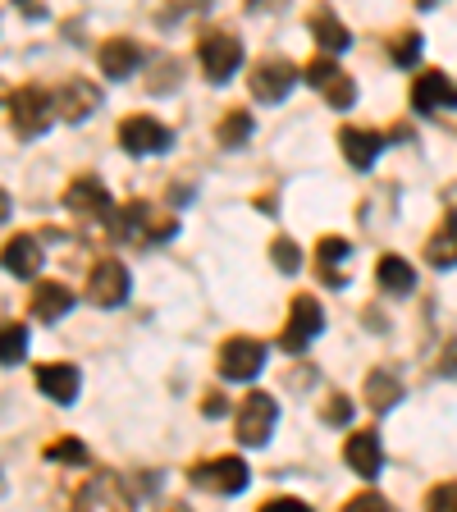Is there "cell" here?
I'll use <instances>...</instances> for the list:
<instances>
[{
  "instance_id": "6da1fadb",
  "label": "cell",
  "mask_w": 457,
  "mask_h": 512,
  "mask_svg": "<svg viewBox=\"0 0 457 512\" xmlns=\"http://www.w3.org/2000/svg\"><path fill=\"white\" fill-rule=\"evenodd\" d=\"M55 119H60L55 115V92H46V87L23 83L19 92L10 96V128L19 133L23 142H37Z\"/></svg>"
},
{
  "instance_id": "7a4b0ae2",
  "label": "cell",
  "mask_w": 457,
  "mask_h": 512,
  "mask_svg": "<svg viewBox=\"0 0 457 512\" xmlns=\"http://www.w3.org/2000/svg\"><path fill=\"white\" fill-rule=\"evenodd\" d=\"M115 234L128 243H165V238L179 234V220L147 202H128L124 211H115Z\"/></svg>"
},
{
  "instance_id": "3957f363",
  "label": "cell",
  "mask_w": 457,
  "mask_h": 512,
  "mask_svg": "<svg viewBox=\"0 0 457 512\" xmlns=\"http://www.w3.org/2000/svg\"><path fill=\"white\" fill-rule=\"evenodd\" d=\"M247 480H252V471H247L243 458H234V453H220V458H206L192 467V485L206 494H220V499H234V494L247 490Z\"/></svg>"
},
{
  "instance_id": "277c9868",
  "label": "cell",
  "mask_w": 457,
  "mask_h": 512,
  "mask_svg": "<svg viewBox=\"0 0 457 512\" xmlns=\"http://www.w3.org/2000/svg\"><path fill=\"white\" fill-rule=\"evenodd\" d=\"M197 60H202L211 83H229L234 69H243V42H238L229 28H211V32H202V42H197Z\"/></svg>"
},
{
  "instance_id": "5b68a950",
  "label": "cell",
  "mask_w": 457,
  "mask_h": 512,
  "mask_svg": "<svg viewBox=\"0 0 457 512\" xmlns=\"http://www.w3.org/2000/svg\"><path fill=\"white\" fill-rule=\"evenodd\" d=\"M320 330H325V311H320L316 298H293V307H288V325L284 334H279V348L284 352H307L311 343L320 339Z\"/></svg>"
},
{
  "instance_id": "8992f818",
  "label": "cell",
  "mask_w": 457,
  "mask_h": 512,
  "mask_svg": "<svg viewBox=\"0 0 457 512\" xmlns=\"http://www.w3.org/2000/svg\"><path fill=\"white\" fill-rule=\"evenodd\" d=\"M128 288H133V279H128L124 261L101 256V261L92 266V275H87V302H92V307H124Z\"/></svg>"
},
{
  "instance_id": "52a82bcc",
  "label": "cell",
  "mask_w": 457,
  "mask_h": 512,
  "mask_svg": "<svg viewBox=\"0 0 457 512\" xmlns=\"http://www.w3.org/2000/svg\"><path fill=\"white\" fill-rule=\"evenodd\" d=\"M307 83L330 101V110H348L352 101H357V83L348 78V69L334 64V55H316V60L307 64Z\"/></svg>"
},
{
  "instance_id": "ba28073f",
  "label": "cell",
  "mask_w": 457,
  "mask_h": 512,
  "mask_svg": "<svg viewBox=\"0 0 457 512\" xmlns=\"http://www.w3.org/2000/svg\"><path fill=\"white\" fill-rule=\"evenodd\" d=\"M64 206L83 220H115V202H110V188L96 174H78L69 188H64Z\"/></svg>"
},
{
  "instance_id": "9c48e42d",
  "label": "cell",
  "mask_w": 457,
  "mask_h": 512,
  "mask_svg": "<svg viewBox=\"0 0 457 512\" xmlns=\"http://www.w3.org/2000/svg\"><path fill=\"white\" fill-rule=\"evenodd\" d=\"M170 142H174L170 128L151 115H133L119 124V147H124L128 156H160V151H170Z\"/></svg>"
},
{
  "instance_id": "30bf717a",
  "label": "cell",
  "mask_w": 457,
  "mask_h": 512,
  "mask_svg": "<svg viewBox=\"0 0 457 512\" xmlns=\"http://www.w3.org/2000/svg\"><path fill=\"white\" fill-rule=\"evenodd\" d=\"M275 421H279V403L270 394H247L243 412H238V439L247 448H261L270 435H275Z\"/></svg>"
},
{
  "instance_id": "8fae6325",
  "label": "cell",
  "mask_w": 457,
  "mask_h": 512,
  "mask_svg": "<svg viewBox=\"0 0 457 512\" xmlns=\"http://www.w3.org/2000/svg\"><path fill=\"white\" fill-rule=\"evenodd\" d=\"M261 366H266V343L261 339L238 334V339H229L220 348V375L224 380H256Z\"/></svg>"
},
{
  "instance_id": "7c38bea8",
  "label": "cell",
  "mask_w": 457,
  "mask_h": 512,
  "mask_svg": "<svg viewBox=\"0 0 457 512\" xmlns=\"http://www.w3.org/2000/svg\"><path fill=\"white\" fill-rule=\"evenodd\" d=\"M293 83H298V69L288 60H261L252 69V78H247V87H252V96L261 106H279L293 92Z\"/></svg>"
},
{
  "instance_id": "4fadbf2b",
  "label": "cell",
  "mask_w": 457,
  "mask_h": 512,
  "mask_svg": "<svg viewBox=\"0 0 457 512\" xmlns=\"http://www.w3.org/2000/svg\"><path fill=\"white\" fill-rule=\"evenodd\" d=\"M412 106L416 115H448V110H457V83L439 69H426L412 83Z\"/></svg>"
},
{
  "instance_id": "5bb4252c",
  "label": "cell",
  "mask_w": 457,
  "mask_h": 512,
  "mask_svg": "<svg viewBox=\"0 0 457 512\" xmlns=\"http://www.w3.org/2000/svg\"><path fill=\"white\" fill-rule=\"evenodd\" d=\"M42 261H46V252L37 243V234H14L10 243L0 247V266L10 270L14 279H37L42 275Z\"/></svg>"
},
{
  "instance_id": "9a60e30c",
  "label": "cell",
  "mask_w": 457,
  "mask_h": 512,
  "mask_svg": "<svg viewBox=\"0 0 457 512\" xmlns=\"http://www.w3.org/2000/svg\"><path fill=\"white\" fill-rule=\"evenodd\" d=\"M343 462H348L362 480H375L380 467H384L380 435H375V430H357V435H348V444H343Z\"/></svg>"
},
{
  "instance_id": "2e32d148",
  "label": "cell",
  "mask_w": 457,
  "mask_h": 512,
  "mask_svg": "<svg viewBox=\"0 0 457 512\" xmlns=\"http://www.w3.org/2000/svg\"><path fill=\"white\" fill-rule=\"evenodd\" d=\"M96 106H101V92H96L92 83H83V78H74V83H64L60 92H55V115H60L64 124H83Z\"/></svg>"
},
{
  "instance_id": "e0dca14e",
  "label": "cell",
  "mask_w": 457,
  "mask_h": 512,
  "mask_svg": "<svg viewBox=\"0 0 457 512\" xmlns=\"http://www.w3.org/2000/svg\"><path fill=\"white\" fill-rule=\"evenodd\" d=\"M78 384H83V375H78L74 362H46V366H37V389H42L51 403H74Z\"/></svg>"
},
{
  "instance_id": "ac0fdd59",
  "label": "cell",
  "mask_w": 457,
  "mask_h": 512,
  "mask_svg": "<svg viewBox=\"0 0 457 512\" xmlns=\"http://www.w3.org/2000/svg\"><path fill=\"white\" fill-rule=\"evenodd\" d=\"M142 46L133 42V37H110L106 46H101V69H106V78H115V83H124V78H133V69H142Z\"/></svg>"
},
{
  "instance_id": "d6986e66",
  "label": "cell",
  "mask_w": 457,
  "mask_h": 512,
  "mask_svg": "<svg viewBox=\"0 0 457 512\" xmlns=\"http://www.w3.org/2000/svg\"><path fill=\"white\" fill-rule=\"evenodd\" d=\"M339 147H343V156H348L352 170H371L375 160H380V151H384V133H375V128H343Z\"/></svg>"
},
{
  "instance_id": "ffe728a7",
  "label": "cell",
  "mask_w": 457,
  "mask_h": 512,
  "mask_svg": "<svg viewBox=\"0 0 457 512\" xmlns=\"http://www.w3.org/2000/svg\"><path fill=\"white\" fill-rule=\"evenodd\" d=\"M348 256H352V247H348V238H320L316 243V270H320V279L330 288H343L348 284Z\"/></svg>"
},
{
  "instance_id": "44dd1931",
  "label": "cell",
  "mask_w": 457,
  "mask_h": 512,
  "mask_svg": "<svg viewBox=\"0 0 457 512\" xmlns=\"http://www.w3.org/2000/svg\"><path fill=\"white\" fill-rule=\"evenodd\" d=\"M69 307H74V293L64 284H55V279H42V284L32 288V316L42 320V325H55Z\"/></svg>"
},
{
  "instance_id": "7402d4cb",
  "label": "cell",
  "mask_w": 457,
  "mask_h": 512,
  "mask_svg": "<svg viewBox=\"0 0 457 512\" xmlns=\"http://www.w3.org/2000/svg\"><path fill=\"white\" fill-rule=\"evenodd\" d=\"M426 261H430L435 270H453V266H457V211H448L444 224H439L435 234H430Z\"/></svg>"
},
{
  "instance_id": "603a6c76",
  "label": "cell",
  "mask_w": 457,
  "mask_h": 512,
  "mask_svg": "<svg viewBox=\"0 0 457 512\" xmlns=\"http://www.w3.org/2000/svg\"><path fill=\"white\" fill-rule=\"evenodd\" d=\"M307 28H311V37H316V46L325 55H339V51H348V46H352V32L343 28V23L334 19L330 10H316L307 19Z\"/></svg>"
},
{
  "instance_id": "cb8c5ba5",
  "label": "cell",
  "mask_w": 457,
  "mask_h": 512,
  "mask_svg": "<svg viewBox=\"0 0 457 512\" xmlns=\"http://www.w3.org/2000/svg\"><path fill=\"white\" fill-rule=\"evenodd\" d=\"M375 284L384 288V293H394V298H407L416 288V270L407 266L403 256H380V266H375Z\"/></svg>"
},
{
  "instance_id": "d4e9b609",
  "label": "cell",
  "mask_w": 457,
  "mask_h": 512,
  "mask_svg": "<svg viewBox=\"0 0 457 512\" xmlns=\"http://www.w3.org/2000/svg\"><path fill=\"white\" fill-rule=\"evenodd\" d=\"M403 398V380L389 371H371L366 375V403H371V412H389V407Z\"/></svg>"
},
{
  "instance_id": "484cf974",
  "label": "cell",
  "mask_w": 457,
  "mask_h": 512,
  "mask_svg": "<svg viewBox=\"0 0 457 512\" xmlns=\"http://www.w3.org/2000/svg\"><path fill=\"white\" fill-rule=\"evenodd\" d=\"M28 357V330L19 320H0V366H19Z\"/></svg>"
},
{
  "instance_id": "4316f807",
  "label": "cell",
  "mask_w": 457,
  "mask_h": 512,
  "mask_svg": "<svg viewBox=\"0 0 457 512\" xmlns=\"http://www.w3.org/2000/svg\"><path fill=\"white\" fill-rule=\"evenodd\" d=\"M96 499L115 503V508H128V503H133V499H128V494L119 490V485H115V480H110V476H92V485H83V490L74 494V503H78V508H92Z\"/></svg>"
},
{
  "instance_id": "83f0119b",
  "label": "cell",
  "mask_w": 457,
  "mask_h": 512,
  "mask_svg": "<svg viewBox=\"0 0 457 512\" xmlns=\"http://www.w3.org/2000/svg\"><path fill=\"white\" fill-rule=\"evenodd\" d=\"M252 115L247 110H229V115L220 119V128H215V138H220V147H243V142H252Z\"/></svg>"
},
{
  "instance_id": "f1b7e54d",
  "label": "cell",
  "mask_w": 457,
  "mask_h": 512,
  "mask_svg": "<svg viewBox=\"0 0 457 512\" xmlns=\"http://www.w3.org/2000/svg\"><path fill=\"white\" fill-rule=\"evenodd\" d=\"M416 55H421V32H412V28H403L394 37V42H389V60L394 64H403V69H412L416 64Z\"/></svg>"
},
{
  "instance_id": "f546056e",
  "label": "cell",
  "mask_w": 457,
  "mask_h": 512,
  "mask_svg": "<svg viewBox=\"0 0 457 512\" xmlns=\"http://www.w3.org/2000/svg\"><path fill=\"white\" fill-rule=\"evenodd\" d=\"M270 261H275V270H284V275H298L302 270V247L293 243V238H275V243H270Z\"/></svg>"
},
{
  "instance_id": "4dcf8cb0",
  "label": "cell",
  "mask_w": 457,
  "mask_h": 512,
  "mask_svg": "<svg viewBox=\"0 0 457 512\" xmlns=\"http://www.w3.org/2000/svg\"><path fill=\"white\" fill-rule=\"evenodd\" d=\"M46 462H69V467H78V462H87V448L78 444V439H60V444L46 448Z\"/></svg>"
},
{
  "instance_id": "1f68e13d",
  "label": "cell",
  "mask_w": 457,
  "mask_h": 512,
  "mask_svg": "<svg viewBox=\"0 0 457 512\" xmlns=\"http://www.w3.org/2000/svg\"><path fill=\"white\" fill-rule=\"evenodd\" d=\"M430 508H444V512H457V480H444V485H435V490L426 494Z\"/></svg>"
},
{
  "instance_id": "d6a6232c",
  "label": "cell",
  "mask_w": 457,
  "mask_h": 512,
  "mask_svg": "<svg viewBox=\"0 0 457 512\" xmlns=\"http://www.w3.org/2000/svg\"><path fill=\"white\" fill-rule=\"evenodd\" d=\"M320 416H325V421H334V426H348L352 403H348V398H343V394H334L330 403H325V412H320Z\"/></svg>"
},
{
  "instance_id": "836d02e7",
  "label": "cell",
  "mask_w": 457,
  "mask_h": 512,
  "mask_svg": "<svg viewBox=\"0 0 457 512\" xmlns=\"http://www.w3.org/2000/svg\"><path fill=\"white\" fill-rule=\"evenodd\" d=\"M348 508H389V499H384V494H375V490H362V494H352L348 499Z\"/></svg>"
},
{
  "instance_id": "e575fe53",
  "label": "cell",
  "mask_w": 457,
  "mask_h": 512,
  "mask_svg": "<svg viewBox=\"0 0 457 512\" xmlns=\"http://www.w3.org/2000/svg\"><path fill=\"white\" fill-rule=\"evenodd\" d=\"M261 512H307V503L302 499H270Z\"/></svg>"
},
{
  "instance_id": "d590c367",
  "label": "cell",
  "mask_w": 457,
  "mask_h": 512,
  "mask_svg": "<svg viewBox=\"0 0 457 512\" xmlns=\"http://www.w3.org/2000/svg\"><path fill=\"white\" fill-rule=\"evenodd\" d=\"M224 407H229V403H224V394H206L202 412H206V416H224Z\"/></svg>"
},
{
  "instance_id": "8d00e7d4",
  "label": "cell",
  "mask_w": 457,
  "mask_h": 512,
  "mask_svg": "<svg viewBox=\"0 0 457 512\" xmlns=\"http://www.w3.org/2000/svg\"><path fill=\"white\" fill-rule=\"evenodd\" d=\"M10 211H14V202H10V192H5V188H0V224H5V220H10Z\"/></svg>"
},
{
  "instance_id": "74e56055",
  "label": "cell",
  "mask_w": 457,
  "mask_h": 512,
  "mask_svg": "<svg viewBox=\"0 0 457 512\" xmlns=\"http://www.w3.org/2000/svg\"><path fill=\"white\" fill-rule=\"evenodd\" d=\"M19 10L28 14V19H42V5H37V0H19Z\"/></svg>"
},
{
  "instance_id": "f35d334b",
  "label": "cell",
  "mask_w": 457,
  "mask_h": 512,
  "mask_svg": "<svg viewBox=\"0 0 457 512\" xmlns=\"http://www.w3.org/2000/svg\"><path fill=\"white\" fill-rule=\"evenodd\" d=\"M416 5H421V10H430V5H439V0H416Z\"/></svg>"
}]
</instances>
